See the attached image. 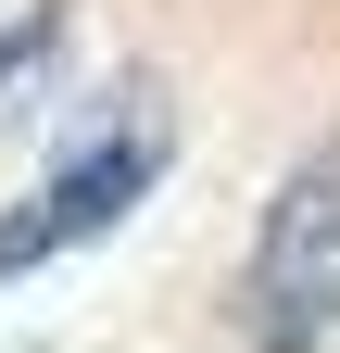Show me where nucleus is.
I'll return each instance as SVG.
<instances>
[{
	"instance_id": "obj_3",
	"label": "nucleus",
	"mask_w": 340,
	"mask_h": 353,
	"mask_svg": "<svg viewBox=\"0 0 340 353\" xmlns=\"http://www.w3.org/2000/svg\"><path fill=\"white\" fill-rule=\"evenodd\" d=\"M51 38H63V13H25V26H13V38H0V88H13V76H25V63H51Z\"/></svg>"
},
{
	"instance_id": "obj_2",
	"label": "nucleus",
	"mask_w": 340,
	"mask_h": 353,
	"mask_svg": "<svg viewBox=\"0 0 340 353\" xmlns=\"http://www.w3.org/2000/svg\"><path fill=\"white\" fill-rule=\"evenodd\" d=\"M151 176H164V139H151V126H101L89 152H63L13 214H0V290L38 278V265H63V252H89L101 228H126V202H139Z\"/></svg>"
},
{
	"instance_id": "obj_1",
	"label": "nucleus",
	"mask_w": 340,
	"mask_h": 353,
	"mask_svg": "<svg viewBox=\"0 0 340 353\" xmlns=\"http://www.w3.org/2000/svg\"><path fill=\"white\" fill-rule=\"evenodd\" d=\"M315 328H340V152L290 176L265 202V240H252V341L303 353Z\"/></svg>"
}]
</instances>
